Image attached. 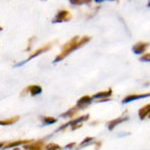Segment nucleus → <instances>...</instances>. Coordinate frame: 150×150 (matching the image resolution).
Wrapping results in <instances>:
<instances>
[{"mask_svg":"<svg viewBox=\"0 0 150 150\" xmlns=\"http://www.w3.org/2000/svg\"><path fill=\"white\" fill-rule=\"evenodd\" d=\"M90 39H91V37H89V36H84V37H82V38L78 37V36L73 37L69 41H67V43L62 46V48H61L62 50H61L60 53L56 56V58L54 59V62H58V61L63 59L64 57H67L71 52L75 51L78 48L82 47V46L85 45L86 43H88V42L90 41Z\"/></svg>","mask_w":150,"mask_h":150,"instance_id":"f257e3e1","label":"nucleus"},{"mask_svg":"<svg viewBox=\"0 0 150 150\" xmlns=\"http://www.w3.org/2000/svg\"><path fill=\"white\" fill-rule=\"evenodd\" d=\"M71 20V14L67 10H59L57 12V14L55 16V18L52 20V23H63V22H69Z\"/></svg>","mask_w":150,"mask_h":150,"instance_id":"f03ea898","label":"nucleus"},{"mask_svg":"<svg viewBox=\"0 0 150 150\" xmlns=\"http://www.w3.org/2000/svg\"><path fill=\"white\" fill-rule=\"evenodd\" d=\"M51 46H52V43H48V44H46V45L42 46V47H39L37 50H36V51H34L33 53H31V54H30V56H29V57H28V59L25 60V61H22V62H21V63H18V64H16V67H18V65L24 64L25 62H27V61L31 60L32 58H34V57H36V56L40 55V54H41V53H44V52H46V51H47V50H49L50 48H51Z\"/></svg>","mask_w":150,"mask_h":150,"instance_id":"7ed1b4c3","label":"nucleus"},{"mask_svg":"<svg viewBox=\"0 0 150 150\" xmlns=\"http://www.w3.org/2000/svg\"><path fill=\"white\" fill-rule=\"evenodd\" d=\"M149 46V43H147V42H138V43H136L134 46H133L132 50L134 53L136 54H142L145 52V50L148 48Z\"/></svg>","mask_w":150,"mask_h":150,"instance_id":"20e7f679","label":"nucleus"},{"mask_svg":"<svg viewBox=\"0 0 150 150\" xmlns=\"http://www.w3.org/2000/svg\"><path fill=\"white\" fill-rule=\"evenodd\" d=\"M150 96V92L149 93H145V94H132V95H128L122 99V103H128L131 101L137 100V99H141V98H146V97Z\"/></svg>","mask_w":150,"mask_h":150,"instance_id":"39448f33","label":"nucleus"},{"mask_svg":"<svg viewBox=\"0 0 150 150\" xmlns=\"http://www.w3.org/2000/svg\"><path fill=\"white\" fill-rule=\"evenodd\" d=\"M89 120V115H81L80 117H78V119H76V120H71V122H67V124L64 125V126H62V127H60L58 130H63V129H65L67 126H74V125H76V124H82L83 122H85V120Z\"/></svg>","mask_w":150,"mask_h":150,"instance_id":"423d86ee","label":"nucleus"},{"mask_svg":"<svg viewBox=\"0 0 150 150\" xmlns=\"http://www.w3.org/2000/svg\"><path fill=\"white\" fill-rule=\"evenodd\" d=\"M129 120V117L128 115H124V117H117V119L115 120H110V122H107V128H108V130H113V129L115 128V127L117 126L119 124H120V122H124L125 120Z\"/></svg>","mask_w":150,"mask_h":150,"instance_id":"0eeeda50","label":"nucleus"},{"mask_svg":"<svg viewBox=\"0 0 150 150\" xmlns=\"http://www.w3.org/2000/svg\"><path fill=\"white\" fill-rule=\"evenodd\" d=\"M44 146L43 141H37V142H32L31 144L24 145V148L26 150H41Z\"/></svg>","mask_w":150,"mask_h":150,"instance_id":"6e6552de","label":"nucleus"},{"mask_svg":"<svg viewBox=\"0 0 150 150\" xmlns=\"http://www.w3.org/2000/svg\"><path fill=\"white\" fill-rule=\"evenodd\" d=\"M27 92L30 93L32 96H35V95L40 94V93L42 92V88L37 85H31V86H29V87H27L24 92H22V94H25V93H27Z\"/></svg>","mask_w":150,"mask_h":150,"instance_id":"1a4fd4ad","label":"nucleus"},{"mask_svg":"<svg viewBox=\"0 0 150 150\" xmlns=\"http://www.w3.org/2000/svg\"><path fill=\"white\" fill-rule=\"evenodd\" d=\"M33 142L32 140H16V141H12V142H9L3 147V148H9V147H18L20 145H27V144H31Z\"/></svg>","mask_w":150,"mask_h":150,"instance_id":"9d476101","label":"nucleus"},{"mask_svg":"<svg viewBox=\"0 0 150 150\" xmlns=\"http://www.w3.org/2000/svg\"><path fill=\"white\" fill-rule=\"evenodd\" d=\"M92 97L89 96V95H85V96H83L82 98H80L79 100L77 101V106L78 107H84L86 106V105H89L91 103V101H92Z\"/></svg>","mask_w":150,"mask_h":150,"instance_id":"9b49d317","label":"nucleus"},{"mask_svg":"<svg viewBox=\"0 0 150 150\" xmlns=\"http://www.w3.org/2000/svg\"><path fill=\"white\" fill-rule=\"evenodd\" d=\"M112 94V90L109 88L108 90L106 91H101V92L96 93L95 95H93L92 98L94 99H102V98H109V96H111Z\"/></svg>","mask_w":150,"mask_h":150,"instance_id":"f8f14e48","label":"nucleus"},{"mask_svg":"<svg viewBox=\"0 0 150 150\" xmlns=\"http://www.w3.org/2000/svg\"><path fill=\"white\" fill-rule=\"evenodd\" d=\"M139 117L141 120H144L147 115H150V104H146L145 106H143L142 108L139 109Z\"/></svg>","mask_w":150,"mask_h":150,"instance_id":"ddd939ff","label":"nucleus"},{"mask_svg":"<svg viewBox=\"0 0 150 150\" xmlns=\"http://www.w3.org/2000/svg\"><path fill=\"white\" fill-rule=\"evenodd\" d=\"M79 108H80V107H78V106L73 107V108L69 109L67 112L61 113L60 117H75V115L78 113V111H79Z\"/></svg>","mask_w":150,"mask_h":150,"instance_id":"4468645a","label":"nucleus"},{"mask_svg":"<svg viewBox=\"0 0 150 150\" xmlns=\"http://www.w3.org/2000/svg\"><path fill=\"white\" fill-rule=\"evenodd\" d=\"M18 119H20V117H18V115H16V117H9V119L2 120L1 122H0V125H1V126H9V125H12L16 122H18Z\"/></svg>","mask_w":150,"mask_h":150,"instance_id":"2eb2a0df","label":"nucleus"},{"mask_svg":"<svg viewBox=\"0 0 150 150\" xmlns=\"http://www.w3.org/2000/svg\"><path fill=\"white\" fill-rule=\"evenodd\" d=\"M42 122H43V124L51 125V124L56 122V119L51 117H42Z\"/></svg>","mask_w":150,"mask_h":150,"instance_id":"dca6fc26","label":"nucleus"},{"mask_svg":"<svg viewBox=\"0 0 150 150\" xmlns=\"http://www.w3.org/2000/svg\"><path fill=\"white\" fill-rule=\"evenodd\" d=\"M91 1H88V0H73L71 1V4H74V5H81V4L87 3L89 4Z\"/></svg>","mask_w":150,"mask_h":150,"instance_id":"f3484780","label":"nucleus"},{"mask_svg":"<svg viewBox=\"0 0 150 150\" xmlns=\"http://www.w3.org/2000/svg\"><path fill=\"white\" fill-rule=\"evenodd\" d=\"M92 140H93V138H92V137H87V138H85V139H84V140H83V142H82L81 144H80V146L78 147V148H82V147H84V146H85V145L89 144V143H90Z\"/></svg>","mask_w":150,"mask_h":150,"instance_id":"a211bd4d","label":"nucleus"},{"mask_svg":"<svg viewBox=\"0 0 150 150\" xmlns=\"http://www.w3.org/2000/svg\"><path fill=\"white\" fill-rule=\"evenodd\" d=\"M46 150H62V148L59 146V145H57V144H49L47 146V148H46Z\"/></svg>","mask_w":150,"mask_h":150,"instance_id":"6ab92c4d","label":"nucleus"},{"mask_svg":"<svg viewBox=\"0 0 150 150\" xmlns=\"http://www.w3.org/2000/svg\"><path fill=\"white\" fill-rule=\"evenodd\" d=\"M141 61H150V53H146L140 57Z\"/></svg>","mask_w":150,"mask_h":150,"instance_id":"aec40b11","label":"nucleus"},{"mask_svg":"<svg viewBox=\"0 0 150 150\" xmlns=\"http://www.w3.org/2000/svg\"><path fill=\"white\" fill-rule=\"evenodd\" d=\"M81 127H82V124H76V125H74V126H71V130H76V129L81 128Z\"/></svg>","mask_w":150,"mask_h":150,"instance_id":"412c9836","label":"nucleus"},{"mask_svg":"<svg viewBox=\"0 0 150 150\" xmlns=\"http://www.w3.org/2000/svg\"><path fill=\"white\" fill-rule=\"evenodd\" d=\"M75 145H76V143H75V142L69 143V144H67V148H73V147H75Z\"/></svg>","mask_w":150,"mask_h":150,"instance_id":"4be33fe9","label":"nucleus"},{"mask_svg":"<svg viewBox=\"0 0 150 150\" xmlns=\"http://www.w3.org/2000/svg\"><path fill=\"white\" fill-rule=\"evenodd\" d=\"M110 100V98H102V99H98V102H104V101H109Z\"/></svg>","mask_w":150,"mask_h":150,"instance_id":"5701e85b","label":"nucleus"},{"mask_svg":"<svg viewBox=\"0 0 150 150\" xmlns=\"http://www.w3.org/2000/svg\"><path fill=\"white\" fill-rule=\"evenodd\" d=\"M147 5H148V6H149V7H150V1L148 2V3H147Z\"/></svg>","mask_w":150,"mask_h":150,"instance_id":"b1692460","label":"nucleus"},{"mask_svg":"<svg viewBox=\"0 0 150 150\" xmlns=\"http://www.w3.org/2000/svg\"><path fill=\"white\" fill-rule=\"evenodd\" d=\"M13 150H20V149H18V148H16V149H13Z\"/></svg>","mask_w":150,"mask_h":150,"instance_id":"393cba45","label":"nucleus"},{"mask_svg":"<svg viewBox=\"0 0 150 150\" xmlns=\"http://www.w3.org/2000/svg\"><path fill=\"white\" fill-rule=\"evenodd\" d=\"M148 117H150V115H148Z\"/></svg>","mask_w":150,"mask_h":150,"instance_id":"a878e982","label":"nucleus"}]
</instances>
